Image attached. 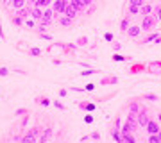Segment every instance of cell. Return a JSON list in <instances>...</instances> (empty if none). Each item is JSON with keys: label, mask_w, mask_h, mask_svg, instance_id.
I'll return each instance as SVG.
<instances>
[{"label": "cell", "mask_w": 161, "mask_h": 143, "mask_svg": "<svg viewBox=\"0 0 161 143\" xmlns=\"http://www.w3.org/2000/svg\"><path fill=\"white\" fill-rule=\"evenodd\" d=\"M75 43H77V47H86L88 43H90V40H88L86 36H80V38L75 40Z\"/></svg>", "instance_id": "e575fe53"}, {"label": "cell", "mask_w": 161, "mask_h": 143, "mask_svg": "<svg viewBox=\"0 0 161 143\" xmlns=\"http://www.w3.org/2000/svg\"><path fill=\"white\" fill-rule=\"evenodd\" d=\"M29 4V0H11V7L16 11V9H20V7H25Z\"/></svg>", "instance_id": "603a6c76"}, {"label": "cell", "mask_w": 161, "mask_h": 143, "mask_svg": "<svg viewBox=\"0 0 161 143\" xmlns=\"http://www.w3.org/2000/svg\"><path fill=\"white\" fill-rule=\"evenodd\" d=\"M104 40H106V41H109V43H111V41L115 40V36H113V32H106V34H104Z\"/></svg>", "instance_id": "681fc988"}, {"label": "cell", "mask_w": 161, "mask_h": 143, "mask_svg": "<svg viewBox=\"0 0 161 143\" xmlns=\"http://www.w3.org/2000/svg\"><path fill=\"white\" fill-rule=\"evenodd\" d=\"M70 4H72V6L75 7V9H77V11H84V9H88L86 7V4H84V2H82V0H70Z\"/></svg>", "instance_id": "7402d4cb"}, {"label": "cell", "mask_w": 161, "mask_h": 143, "mask_svg": "<svg viewBox=\"0 0 161 143\" xmlns=\"http://www.w3.org/2000/svg\"><path fill=\"white\" fill-rule=\"evenodd\" d=\"M52 136H54V127H52V125H45L43 129H41V134H40V140H38V141H40V143L50 141Z\"/></svg>", "instance_id": "277c9868"}, {"label": "cell", "mask_w": 161, "mask_h": 143, "mask_svg": "<svg viewBox=\"0 0 161 143\" xmlns=\"http://www.w3.org/2000/svg\"><path fill=\"white\" fill-rule=\"evenodd\" d=\"M68 4H70V0H54L52 9H54V13H56V16H61V14H64V11H66Z\"/></svg>", "instance_id": "3957f363"}, {"label": "cell", "mask_w": 161, "mask_h": 143, "mask_svg": "<svg viewBox=\"0 0 161 143\" xmlns=\"http://www.w3.org/2000/svg\"><path fill=\"white\" fill-rule=\"evenodd\" d=\"M109 134H111V140H113V141H116V143H124V138H122V132L118 131V129H113V127H111Z\"/></svg>", "instance_id": "e0dca14e"}, {"label": "cell", "mask_w": 161, "mask_h": 143, "mask_svg": "<svg viewBox=\"0 0 161 143\" xmlns=\"http://www.w3.org/2000/svg\"><path fill=\"white\" fill-rule=\"evenodd\" d=\"M113 50H115V52H120V50H122V43H113Z\"/></svg>", "instance_id": "816d5d0a"}, {"label": "cell", "mask_w": 161, "mask_h": 143, "mask_svg": "<svg viewBox=\"0 0 161 143\" xmlns=\"http://www.w3.org/2000/svg\"><path fill=\"white\" fill-rule=\"evenodd\" d=\"M149 143H159V136L158 134H149Z\"/></svg>", "instance_id": "bcb514c9"}, {"label": "cell", "mask_w": 161, "mask_h": 143, "mask_svg": "<svg viewBox=\"0 0 161 143\" xmlns=\"http://www.w3.org/2000/svg\"><path fill=\"white\" fill-rule=\"evenodd\" d=\"M66 90H64V88H61V90H59V97H66Z\"/></svg>", "instance_id": "f5cc1de1"}, {"label": "cell", "mask_w": 161, "mask_h": 143, "mask_svg": "<svg viewBox=\"0 0 161 143\" xmlns=\"http://www.w3.org/2000/svg\"><path fill=\"white\" fill-rule=\"evenodd\" d=\"M23 27H25V29H29V30H34V29L38 27V20H34L32 16L25 18V22H23Z\"/></svg>", "instance_id": "9a60e30c"}, {"label": "cell", "mask_w": 161, "mask_h": 143, "mask_svg": "<svg viewBox=\"0 0 161 143\" xmlns=\"http://www.w3.org/2000/svg\"><path fill=\"white\" fill-rule=\"evenodd\" d=\"M70 91H75V93H86L84 88H79V86H70Z\"/></svg>", "instance_id": "c3c4849f"}, {"label": "cell", "mask_w": 161, "mask_h": 143, "mask_svg": "<svg viewBox=\"0 0 161 143\" xmlns=\"http://www.w3.org/2000/svg\"><path fill=\"white\" fill-rule=\"evenodd\" d=\"M75 50H77V43H66V47H64V52H66V54L75 52Z\"/></svg>", "instance_id": "8d00e7d4"}, {"label": "cell", "mask_w": 161, "mask_h": 143, "mask_svg": "<svg viewBox=\"0 0 161 143\" xmlns=\"http://www.w3.org/2000/svg\"><path fill=\"white\" fill-rule=\"evenodd\" d=\"M158 122H161V111L158 113Z\"/></svg>", "instance_id": "91938a15"}, {"label": "cell", "mask_w": 161, "mask_h": 143, "mask_svg": "<svg viewBox=\"0 0 161 143\" xmlns=\"http://www.w3.org/2000/svg\"><path fill=\"white\" fill-rule=\"evenodd\" d=\"M34 102H36V104H40V106H43V107H48V106L52 104V100H50L48 97H36V98H34Z\"/></svg>", "instance_id": "44dd1931"}, {"label": "cell", "mask_w": 161, "mask_h": 143, "mask_svg": "<svg viewBox=\"0 0 161 143\" xmlns=\"http://www.w3.org/2000/svg\"><path fill=\"white\" fill-rule=\"evenodd\" d=\"M29 120H31V114H29V113L22 116V120H20V129H22V131H23L27 125H29Z\"/></svg>", "instance_id": "4dcf8cb0"}, {"label": "cell", "mask_w": 161, "mask_h": 143, "mask_svg": "<svg viewBox=\"0 0 161 143\" xmlns=\"http://www.w3.org/2000/svg\"><path fill=\"white\" fill-rule=\"evenodd\" d=\"M154 16L158 18V22H161V2L154 7Z\"/></svg>", "instance_id": "74e56055"}, {"label": "cell", "mask_w": 161, "mask_h": 143, "mask_svg": "<svg viewBox=\"0 0 161 143\" xmlns=\"http://www.w3.org/2000/svg\"><path fill=\"white\" fill-rule=\"evenodd\" d=\"M100 84L102 86H115V84H118V77H115V75H111V77H102V79H100Z\"/></svg>", "instance_id": "5bb4252c"}, {"label": "cell", "mask_w": 161, "mask_h": 143, "mask_svg": "<svg viewBox=\"0 0 161 143\" xmlns=\"http://www.w3.org/2000/svg\"><path fill=\"white\" fill-rule=\"evenodd\" d=\"M136 118H138V127H142V129H145V125H147V122H149V109L145 107V106H142L140 107V111L136 113Z\"/></svg>", "instance_id": "7a4b0ae2"}, {"label": "cell", "mask_w": 161, "mask_h": 143, "mask_svg": "<svg viewBox=\"0 0 161 143\" xmlns=\"http://www.w3.org/2000/svg\"><path fill=\"white\" fill-rule=\"evenodd\" d=\"M145 129H147V132H149V134H158V132L161 131L159 122H158V120H152V118H149V122H147Z\"/></svg>", "instance_id": "52a82bcc"}, {"label": "cell", "mask_w": 161, "mask_h": 143, "mask_svg": "<svg viewBox=\"0 0 161 143\" xmlns=\"http://www.w3.org/2000/svg\"><path fill=\"white\" fill-rule=\"evenodd\" d=\"M47 27H48V25H43V23H40V25H38L34 30L38 32V34H43V32H47Z\"/></svg>", "instance_id": "60d3db41"}, {"label": "cell", "mask_w": 161, "mask_h": 143, "mask_svg": "<svg viewBox=\"0 0 161 143\" xmlns=\"http://www.w3.org/2000/svg\"><path fill=\"white\" fill-rule=\"evenodd\" d=\"M2 4L4 6H11V0H2Z\"/></svg>", "instance_id": "680465c9"}, {"label": "cell", "mask_w": 161, "mask_h": 143, "mask_svg": "<svg viewBox=\"0 0 161 143\" xmlns=\"http://www.w3.org/2000/svg\"><path fill=\"white\" fill-rule=\"evenodd\" d=\"M14 14L22 16L23 20H25V18H29V16H31V6H25V7H20V9H16V13H14Z\"/></svg>", "instance_id": "ac0fdd59"}, {"label": "cell", "mask_w": 161, "mask_h": 143, "mask_svg": "<svg viewBox=\"0 0 161 143\" xmlns=\"http://www.w3.org/2000/svg\"><path fill=\"white\" fill-rule=\"evenodd\" d=\"M158 136H159V143H161V131H159V132H158Z\"/></svg>", "instance_id": "94428289"}, {"label": "cell", "mask_w": 161, "mask_h": 143, "mask_svg": "<svg viewBox=\"0 0 161 143\" xmlns=\"http://www.w3.org/2000/svg\"><path fill=\"white\" fill-rule=\"evenodd\" d=\"M29 113V109L27 107H18L16 111H14V116H16V118H22L23 114H27Z\"/></svg>", "instance_id": "d590c367"}, {"label": "cell", "mask_w": 161, "mask_h": 143, "mask_svg": "<svg viewBox=\"0 0 161 143\" xmlns=\"http://www.w3.org/2000/svg\"><path fill=\"white\" fill-rule=\"evenodd\" d=\"M11 22H13V25H14V27H23V22H25V20H23L22 16H18V14H14V16L11 18Z\"/></svg>", "instance_id": "4316f807"}, {"label": "cell", "mask_w": 161, "mask_h": 143, "mask_svg": "<svg viewBox=\"0 0 161 143\" xmlns=\"http://www.w3.org/2000/svg\"><path fill=\"white\" fill-rule=\"evenodd\" d=\"M82 2L86 4V7H90V6H93V2H95V0H82Z\"/></svg>", "instance_id": "db71d44e"}, {"label": "cell", "mask_w": 161, "mask_h": 143, "mask_svg": "<svg viewBox=\"0 0 161 143\" xmlns=\"http://www.w3.org/2000/svg\"><path fill=\"white\" fill-rule=\"evenodd\" d=\"M143 100H147V102H158V100H159V97H158L156 93H145Z\"/></svg>", "instance_id": "1f68e13d"}, {"label": "cell", "mask_w": 161, "mask_h": 143, "mask_svg": "<svg viewBox=\"0 0 161 143\" xmlns=\"http://www.w3.org/2000/svg\"><path fill=\"white\" fill-rule=\"evenodd\" d=\"M147 74H152V75H159L161 74V61H152V63L147 64V68H145Z\"/></svg>", "instance_id": "ba28073f"}, {"label": "cell", "mask_w": 161, "mask_h": 143, "mask_svg": "<svg viewBox=\"0 0 161 143\" xmlns=\"http://www.w3.org/2000/svg\"><path fill=\"white\" fill-rule=\"evenodd\" d=\"M158 36H159V32H152V34H149L147 38H145V40H140V45H147V43H152V41L158 38Z\"/></svg>", "instance_id": "484cf974"}, {"label": "cell", "mask_w": 161, "mask_h": 143, "mask_svg": "<svg viewBox=\"0 0 161 143\" xmlns=\"http://www.w3.org/2000/svg\"><path fill=\"white\" fill-rule=\"evenodd\" d=\"M149 14H154V6L147 2L145 6L140 7V16H149Z\"/></svg>", "instance_id": "30bf717a"}, {"label": "cell", "mask_w": 161, "mask_h": 143, "mask_svg": "<svg viewBox=\"0 0 161 143\" xmlns=\"http://www.w3.org/2000/svg\"><path fill=\"white\" fill-rule=\"evenodd\" d=\"M27 54H29L31 57H40L41 54H43V50H41L40 47H31L29 50H27Z\"/></svg>", "instance_id": "d4e9b609"}, {"label": "cell", "mask_w": 161, "mask_h": 143, "mask_svg": "<svg viewBox=\"0 0 161 143\" xmlns=\"http://www.w3.org/2000/svg\"><path fill=\"white\" fill-rule=\"evenodd\" d=\"M156 23H158V18H156L154 14H149V16H143V18H142L140 27H142V30H143V32H147V30H150V29L156 27Z\"/></svg>", "instance_id": "6da1fadb"}, {"label": "cell", "mask_w": 161, "mask_h": 143, "mask_svg": "<svg viewBox=\"0 0 161 143\" xmlns=\"http://www.w3.org/2000/svg\"><path fill=\"white\" fill-rule=\"evenodd\" d=\"M31 16L40 22L41 16H43V9H41V7H38V6H31Z\"/></svg>", "instance_id": "7c38bea8"}, {"label": "cell", "mask_w": 161, "mask_h": 143, "mask_svg": "<svg viewBox=\"0 0 161 143\" xmlns=\"http://www.w3.org/2000/svg\"><path fill=\"white\" fill-rule=\"evenodd\" d=\"M142 32H143V30H142V27H140V25H134V23H131V27L127 29V32H125V34L129 36L131 40H138Z\"/></svg>", "instance_id": "8992f818"}, {"label": "cell", "mask_w": 161, "mask_h": 143, "mask_svg": "<svg viewBox=\"0 0 161 143\" xmlns=\"http://www.w3.org/2000/svg\"><path fill=\"white\" fill-rule=\"evenodd\" d=\"M52 64H56V66H58V64H61V61H59V59H52Z\"/></svg>", "instance_id": "9f6ffc18"}, {"label": "cell", "mask_w": 161, "mask_h": 143, "mask_svg": "<svg viewBox=\"0 0 161 143\" xmlns=\"http://www.w3.org/2000/svg\"><path fill=\"white\" fill-rule=\"evenodd\" d=\"M9 74H11V72H9V68H6V66H0V77H7Z\"/></svg>", "instance_id": "f6af8a7d"}, {"label": "cell", "mask_w": 161, "mask_h": 143, "mask_svg": "<svg viewBox=\"0 0 161 143\" xmlns=\"http://www.w3.org/2000/svg\"><path fill=\"white\" fill-rule=\"evenodd\" d=\"M127 124H131V127L132 129H134V131H136V129H138V118H136V114L134 113H129L127 114Z\"/></svg>", "instance_id": "d6986e66"}, {"label": "cell", "mask_w": 161, "mask_h": 143, "mask_svg": "<svg viewBox=\"0 0 161 143\" xmlns=\"http://www.w3.org/2000/svg\"><path fill=\"white\" fill-rule=\"evenodd\" d=\"M52 106H54L56 109H59V111H64V104L59 102V100H52Z\"/></svg>", "instance_id": "f35d334b"}, {"label": "cell", "mask_w": 161, "mask_h": 143, "mask_svg": "<svg viewBox=\"0 0 161 143\" xmlns=\"http://www.w3.org/2000/svg\"><path fill=\"white\" fill-rule=\"evenodd\" d=\"M90 140H95V141H98V140H100V132H92V134H90Z\"/></svg>", "instance_id": "f907efd6"}, {"label": "cell", "mask_w": 161, "mask_h": 143, "mask_svg": "<svg viewBox=\"0 0 161 143\" xmlns=\"http://www.w3.org/2000/svg\"><path fill=\"white\" fill-rule=\"evenodd\" d=\"M77 107L82 109V111L92 113V111H95V109H97V104H95V102H79V104H77Z\"/></svg>", "instance_id": "9c48e42d"}, {"label": "cell", "mask_w": 161, "mask_h": 143, "mask_svg": "<svg viewBox=\"0 0 161 143\" xmlns=\"http://www.w3.org/2000/svg\"><path fill=\"white\" fill-rule=\"evenodd\" d=\"M124 138V143H136V136L132 132H127V134H122Z\"/></svg>", "instance_id": "f546056e"}, {"label": "cell", "mask_w": 161, "mask_h": 143, "mask_svg": "<svg viewBox=\"0 0 161 143\" xmlns=\"http://www.w3.org/2000/svg\"><path fill=\"white\" fill-rule=\"evenodd\" d=\"M82 120H84V124H93V122H95V118H93V114H84V118H82Z\"/></svg>", "instance_id": "7bdbcfd3"}, {"label": "cell", "mask_w": 161, "mask_h": 143, "mask_svg": "<svg viewBox=\"0 0 161 143\" xmlns=\"http://www.w3.org/2000/svg\"><path fill=\"white\" fill-rule=\"evenodd\" d=\"M129 4H132V6H138V7H142V6H145V4H147V0H129Z\"/></svg>", "instance_id": "b9f144b4"}, {"label": "cell", "mask_w": 161, "mask_h": 143, "mask_svg": "<svg viewBox=\"0 0 161 143\" xmlns=\"http://www.w3.org/2000/svg\"><path fill=\"white\" fill-rule=\"evenodd\" d=\"M58 22L61 27H70L72 23H74V20H70L68 16H64V14H61V16H58Z\"/></svg>", "instance_id": "ffe728a7"}, {"label": "cell", "mask_w": 161, "mask_h": 143, "mask_svg": "<svg viewBox=\"0 0 161 143\" xmlns=\"http://www.w3.org/2000/svg\"><path fill=\"white\" fill-rule=\"evenodd\" d=\"M77 14H79V11H77V9L72 6V4H68L66 11H64V16H68L70 20H75V18H77Z\"/></svg>", "instance_id": "2e32d148"}, {"label": "cell", "mask_w": 161, "mask_h": 143, "mask_svg": "<svg viewBox=\"0 0 161 143\" xmlns=\"http://www.w3.org/2000/svg\"><path fill=\"white\" fill-rule=\"evenodd\" d=\"M93 90H95V84H93V82H88V84H84V91H86V93L93 91Z\"/></svg>", "instance_id": "7dc6e473"}, {"label": "cell", "mask_w": 161, "mask_h": 143, "mask_svg": "<svg viewBox=\"0 0 161 143\" xmlns=\"http://www.w3.org/2000/svg\"><path fill=\"white\" fill-rule=\"evenodd\" d=\"M54 16H56L54 9H52V7H45V9H43V16H41L40 22L43 23V25H50L52 20H54Z\"/></svg>", "instance_id": "5b68a950"}, {"label": "cell", "mask_w": 161, "mask_h": 143, "mask_svg": "<svg viewBox=\"0 0 161 143\" xmlns=\"http://www.w3.org/2000/svg\"><path fill=\"white\" fill-rule=\"evenodd\" d=\"M159 2H161V0H159Z\"/></svg>", "instance_id": "6125c7cd"}, {"label": "cell", "mask_w": 161, "mask_h": 143, "mask_svg": "<svg viewBox=\"0 0 161 143\" xmlns=\"http://www.w3.org/2000/svg\"><path fill=\"white\" fill-rule=\"evenodd\" d=\"M95 74H98V70H95V68H84V72H80V77H90V75H95Z\"/></svg>", "instance_id": "836d02e7"}, {"label": "cell", "mask_w": 161, "mask_h": 143, "mask_svg": "<svg viewBox=\"0 0 161 143\" xmlns=\"http://www.w3.org/2000/svg\"><path fill=\"white\" fill-rule=\"evenodd\" d=\"M140 107H142V106H140V102L138 100H136V98H131V100H129V104H127V109H129V113H138L140 111Z\"/></svg>", "instance_id": "8fae6325"}, {"label": "cell", "mask_w": 161, "mask_h": 143, "mask_svg": "<svg viewBox=\"0 0 161 143\" xmlns=\"http://www.w3.org/2000/svg\"><path fill=\"white\" fill-rule=\"evenodd\" d=\"M40 36V40H45V41H52L54 38H52V34H48V32H43V34H38Z\"/></svg>", "instance_id": "ee69618b"}, {"label": "cell", "mask_w": 161, "mask_h": 143, "mask_svg": "<svg viewBox=\"0 0 161 143\" xmlns=\"http://www.w3.org/2000/svg\"><path fill=\"white\" fill-rule=\"evenodd\" d=\"M127 14L138 16V14H140V7H138V6H132V4H129V6H127Z\"/></svg>", "instance_id": "f1b7e54d"}, {"label": "cell", "mask_w": 161, "mask_h": 143, "mask_svg": "<svg viewBox=\"0 0 161 143\" xmlns=\"http://www.w3.org/2000/svg\"><path fill=\"white\" fill-rule=\"evenodd\" d=\"M52 4H54V0H38L34 6L41 7V9H45V7H52Z\"/></svg>", "instance_id": "83f0119b"}, {"label": "cell", "mask_w": 161, "mask_h": 143, "mask_svg": "<svg viewBox=\"0 0 161 143\" xmlns=\"http://www.w3.org/2000/svg\"><path fill=\"white\" fill-rule=\"evenodd\" d=\"M129 27H131V14H125V16L120 20V30L122 32H127Z\"/></svg>", "instance_id": "4fadbf2b"}, {"label": "cell", "mask_w": 161, "mask_h": 143, "mask_svg": "<svg viewBox=\"0 0 161 143\" xmlns=\"http://www.w3.org/2000/svg\"><path fill=\"white\" fill-rule=\"evenodd\" d=\"M113 129H118V131L122 129V118L120 116H116L115 118V122H113Z\"/></svg>", "instance_id": "ab89813d"}, {"label": "cell", "mask_w": 161, "mask_h": 143, "mask_svg": "<svg viewBox=\"0 0 161 143\" xmlns=\"http://www.w3.org/2000/svg\"><path fill=\"white\" fill-rule=\"evenodd\" d=\"M111 59H113L115 63H125V61H129V57H127V56H122L120 52H115V54L111 56Z\"/></svg>", "instance_id": "cb8c5ba5"}, {"label": "cell", "mask_w": 161, "mask_h": 143, "mask_svg": "<svg viewBox=\"0 0 161 143\" xmlns=\"http://www.w3.org/2000/svg\"><path fill=\"white\" fill-rule=\"evenodd\" d=\"M16 74H20V75H27V72H23V70H14Z\"/></svg>", "instance_id": "6f0895ef"}, {"label": "cell", "mask_w": 161, "mask_h": 143, "mask_svg": "<svg viewBox=\"0 0 161 143\" xmlns=\"http://www.w3.org/2000/svg\"><path fill=\"white\" fill-rule=\"evenodd\" d=\"M0 38H2V40H6V36H4V29H2V25H0Z\"/></svg>", "instance_id": "11a10c76"}, {"label": "cell", "mask_w": 161, "mask_h": 143, "mask_svg": "<svg viewBox=\"0 0 161 143\" xmlns=\"http://www.w3.org/2000/svg\"><path fill=\"white\" fill-rule=\"evenodd\" d=\"M147 66L145 64H132L131 66V70H129V74H140L142 70H145Z\"/></svg>", "instance_id": "d6a6232c"}]
</instances>
